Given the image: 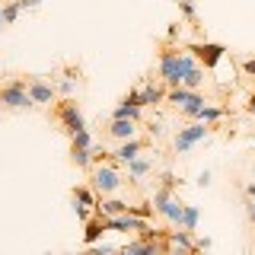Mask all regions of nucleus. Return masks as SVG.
<instances>
[{
  "mask_svg": "<svg viewBox=\"0 0 255 255\" xmlns=\"http://www.w3.org/2000/svg\"><path fill=\"white\" fill-rule=\"evenodd\" d=\"M246 115H255V93L246 99Z\"/></svg>",
  "mask_w": 255,
  "mask_h": 255,
  "instance_id": "36",
  "label": "nucleus"
},
{
  "mask_svg": "<svg viewBox=\"0 0 255 255\" xmlns=\"http://www.w3.org/2000/svg\"><path fill=\"white\" fill-rule=\"evenodd\" d=\"M137 125L140 122H131V118H109V128H106V134L112 140H131V137H137Z\"/></svg>",
  "mask_w": 255,
  "mask_h": 255,
  "instance_id": "12",
  "label": "nucleus"
},
{
  "mask_svg": "<svg viewBox=\"0 0 255 255\" xmlns=\"http://www.w3.org/2000/svg\"><path fill=\"white\" fill-rule=\"evenodd\" d=\"M6 26V19H3V6H0V29H3Z\"/></svg>",
  "mask_w": 255,
  "mask_h": 255,
  "instance_id": "39",
  "label": "nucleus"
},
{
  "mask_svg": "<svg viewBox=\"0 0 255 255\" xmlns=\"http://www.w3.org/2000/svg\"><path fill=\"white\" fill-rule=\"evenodd\" d=\"M230 112L223 109V106H211V102H207V106L201 109V115H198V122H207V125H217V122H223V118H227Z\"/></svg>",
  "mask_w": 255,
  "mask_h": 255,
  "instance_id": "21",
  "label": "nucleus"
},
{
  "mask_svg": "<svg viewBox=\"0 0 255 255\" xmlns=\"http://www.w3.org/2000/svg\"><path fill=\"white\" fill-rule=\"evenodd\" d=\"M115 255H128V252H122V249H118V252H115Z\"/></svg>",
  "mask_w": 255,
  "mask_h": 255,
  "instance_id": "41",
  "label": "nucleus"
},
{
  "mask_svg": "<svg viewBox=\"0 0 255 255\" xmlns=\"http://www.w3.org/2000/svg\"><path fill=\"white\" fill-rule=\"evenodd\" d=\"M166 255H195V252H188L185 246H175V243H169V246H166Z\"/></svg>",
  "mask_w": 255,
  "mask_h": 255,
  "instance_id": "31",
  "label": "nucleus"
},
{
  "mask_svg": "<svg viewBox=\"0 0 255 255\" xmlns=\"http://www.w3.org/2000/svg\"><path fill=\"white\" fill-rule=\"evenodd\" d=\"M19 6H22V10H38L42 0H19Z\"/></svg>",
  "mask_w": 255,
  "mask_h": 255,
  "instance_id": "34",
  "label": "nucleus"
},
{
  "mask_svg": "<svg viewBox=\"0 0 255 255\" xmlns=\"http://www.w3.org/2000/svg\"><path fill=\"white\" fill-rule=\"evenodd\" d=\"M159 185H166V188H175V185H179V179H175L172 172H163V175H159Z\"/></svg>",
  "mask_w": 255,
  "mask_h": 255,
  "instance_id": "32",
  "label": "nucleus"
},
{
  "mask_svg": "<svg viewBox=\"0 0 255 255\" xmlns=\"http://www.w3.org/2000/svg\"><path fill=\"white\" fill-rule=\"evenodd\" d=\"M90 185H93V191L99 198L115 195V191L125 185V179H122V172H118V163H115V159H109V163H93L90 166Z\"/></svg>",
  "mask_w": 255,
  "mask_h": 255,
  "instance_id": "2",
  "label": "nucleus"
},
{
  "mask_svg": "<svg viewBox=\"0 0 255 255\" xmlns=\"http://www.w3.org/2000/svg\"><path fill=\"white\" fill-rule=\"evenodd\" d=\"M185 51L195 54L204 70H214L223 58H227V48H223L220 42H191V45H185Z\"/></svg>",
  "mask_w": 255,
  "mask_h": 255,
  "instance_id": "7",
  "label": "nucleus"
},
{
  "mask_svg": "<svg viewBox=\"0 0 255 255\" xmlns=\"http://www.w3.org/2000/svg\"><path fill=\"white\" fill-rule=\"evenodd\" d=\"M26 86H29V96H32L35 106H54V99H58L54 83H48V80H42V77H29Z\"/></svg>",
  "mask_w": 255,
  "mask_h": 255,
  "instance_id": "11",
  "label": "nucleus"
},
{
  "mask_svg": "<svg viewBox=\"0 0 255 255\" xmlns=\"http://www.w3.org/2000/svg\"><path fill=\"white\" fill-rule=\"evenodd\" d=\"M19 10H22L19 0H6V3H3V19H6V26H13V22L19 19Z\"/></svg>",
  "mask_w": 255,
  "mask_h": 255,
  "instance_id": "24",
  "label": "nucleus"
},
{
  "mask_svg": "<svg viewBox=\"0 0 255 255\" xmlns=\"http://www.w3.org/2000/svg\"><path fill=\"white\" fill-rule=\"evenodd\" d=\"M150 147V140H143V137H131V140H122L115 150H112V159H115L118 166H128L131 159H137L143 150Z\"/></svg>",
  "mask_w": 255,
  "mask_h": 255,
  "instance_id": "10",
  "label": "nucleus"
},
{
  "mask_svg": "<svg viewBox=\"0 0 255 255\" xmlns=\"http://www.w3.org/2000/svg\"><path fill=\"white\" fill-rule=\"evenodd\" d=\"M166 246H169V239H143V236H134L128 246H122V252H128V255H166Z\"/></svg>",
  "mask_w": 255,
  "mask_h": 255,
  "instance_id": "9",
  "label": "nucleus"
},
{
  "mask_svg": "<svg viewBox=\"0 0 255 255\" xmlns=\"http://www.w3.org/2000/svg\"><path fill=\"white\" fill-rule=\"evenodd\" d=\"M198 223H201V211H198V204H185V211H182V230H191V233H195Z\"/></svg>",
  "mask_w": 255,
  "mask_h": 255,
  "instance_id": "22",
  "label": "nucleus"
},
{
  "mask_svg": "<svg viewBox=\"0 0 255 255\" xmlns=\"http://www.w3.org/2000/svg\"><path fill=\"white\" fill-rule=\"evenodd\" d=\"M112 118H131V122H143V109L140 106H131V102H118L112 109Z\"/></svg>",
  "mask_w": 255,
  "mask_h": 255,
  "instance_id": "19",
  "label": "nucleus"
},
{
  "mask_svg": "<svg viewBox=\"0 0 255 255\" xmlns=\"http://www.w3.org/2000/svg\"><path fill=\"white\" fill-rule=\"evenodd\" d=\"M3 112H6V109H3V102H0V118H3Z\"/></svg>",
  "mask_w": 255,
  "mask_h": 255,
  "instance_id": "40",
  "label": "nucleus"
},
{
  "mask_svg": "<svg viewBox=\"0 0 255 255\" xmlns=\"http://www.w3.org/2000/svg\"><path fill=\"white\" fill-rule=\"evenodd\" d=\"M93 147H96V143H93ZM93 147H70V163H74L77 169L90 172V166H93Z\"/></svg>",
  "mask_w": 255,
  "mask_h": 255,
  "instance_id": "18",
  "label": "nucleus"
},
{
  "mask_svg": "<svg viewBox=\"0 0 255 255\" xmlns=\"http://www.w3.org/2000/svg\"><path fill=\"white\" fill-rule=\"evenodd\" d=\"M147 131H150V137H166V125L163 122H147Z\"/></svg>",
  "mask_w": 255,
  "mask_h": 255,
  "instance_id": "29",
  "label": "nucleus"
},
{
  "mask_svg": "<svg viewBox=\"0 0 255 255\" xmlns=\"http://www.w3.org/2000/svg\"><path fill=\"white\" fill-rule=\"evenodd\" d=\"M153 211L156 217H163L169 227H182V211H185V201H179L175 188H166V185H156L153 188Z\"/></svg>",
  "mask_w": 255,
  "mask_h": 255,
  "instance_id": "3",
  "label": "nucleus"
},
{
  "mask_svg": "<svg viewBox=\"0 0 255 255\" xmlns=\"http://www.w3.org/2000/svg\"><path fill=\"white\" fill-rule=\"evenodd\" d=\"M172 3H182V0H172Z\"/></svg>",
  "mask_w": 255,
  "mask_h": 255,
  "instance_id": "42",
  "label": "nucleus"
},
{
  "mask_svg": "<svg viewBox=\"0 0 255 255\" xmlns=\"http://www.w3.org/2000/svg\"><path fill=\"white\" fill-rule=\"evenodd\" d=\"M214 128H217V125H207V122H188L185 128H179V131L172 134V150H175L179 156H188L191 150H195L198 143H201L207 134L214 131Z\"/></svg>",
  "mask_w": 255,
  "mask_h": 255,
  "instance_id": "4",
  "label": "nucleus"
},
{
  "mask_svg": "<svg viewBox=\"0 0 255 255\" xmlns=\"http://www.w3.org/2000/svg\"><path fill=\"white\" fill-rule=\"evenodd\" d=\"M70 147H93V134H90V128L77 131L74 137H70Z\"/></svg>",
  "mask_w": 255,
  "mask_h": 255,
  "instance_id": "26",
  "label": "nucleus"
},
{
  "mask_svg": "<svg viewBox=\"0 0 255 255\" xmlns=\"http://www.w3.org/2000/svg\"><path fill=\"white\" fill-rule=\"evenodd\" d=\"M70 198H74L77 204H86V207H99V195L93 191V185H74V191H70Z\"/></svg>",
  "mask_w": 255,
  "mask_h": 255,
  "instance_id": "17",
  "label": "nucleus"
},
{
  "mask_svg": "<svg viewBox=\"0 0 255 255\" xmlns=\"http://www.w3.org/2000/svg\"><path fill=\"white\" fill-rule=\"evenodd\" d=\"M0 102H3L6 112H29V109H35V102H32L29 86H26V80H22V77L0 83Z\"/></svg>",
  "mask_w": 255,
  "mask_h": 255,
  "instance_id": "5",
  "label": "nucleus"
},
{
  "mask_svg": "<svg viewBox=\"0 0 255 255\" xmlns=\"http://www.w3.org/2000/svg\"><path fill=\"white\" fill-rule=\"evenodd\" d=\"M198 61L191 51H185V48H163L159 51V64H156V74H159V80H163L166 86H182L185 83V77L191 74V70L198 67Z\"/></svg>",
  "mask_w": 255,
  "mask_h": 255,
  "instance_id": "1",
  "label": "nucleus"
},
{
  "mask_svg": "<svg viewBox=\"0 0 255 255\" xmlns=\"http://www.w3.org/2000/svg\"><path fill=\"white\" fill-rule=\"evenodd\" d=\"M239 70H243L246 77H255V54H252V58H243V61H239Z\"/></svg>",
  "mask_w": 255,
  "mask_h": 255,
  "instance_id": "30",
  "label": "nucleus"
},
{
  "mask_svg": "<svg viewBox=\"0 0 255 255\" xmlns=\"http://www.w3.org/2000/svg\"><path fill=\"white\" fill-rule=\"evenodd\" d=\"M191 93H195V90H188V86H169V90H166V102H169L172 109H182L188 102Z\"/></svg>",
  "mask_w": 255,
  "mask_h": 255,
  "instance_id": "20",
  "label": "nucleus"
},
{
  "mask_svg": "<svg viewBox=\"0 0 255 255\" xmlns=\"http://www.w3.org/2000/svg\"><path fill=\"white\" fill-rule=\"evenodd\" d=\"M211 246H214L211 236H198V252H211Z\"/></svg>",
  "mask_w": 255,
  "mask_h": 255,
  "instance_id": "33",
  "label": "nucleus"
},
{
  "mask_svg": "<svg viewBox=\"0 0 255 255\" xmlns=\"http://www.w3.org/2000/svg\"><path fill=\"white\" fill-rule=\"evenodd\" d=\"M201 83H204V67L198 64V67L185 77V83H182V86H188V90H201Z\"/></svg>",
  "mask_w": 255,
  "mask_h": 255,
  "instance_id": "25",
  "label": "nucleus"
},
{
  "mask_svg": "<svg viewBox=\"0 0 255 255\" xmlns=\"http://www.w3.org/2000/svg\"><path fill=\"white\" fill-rule=\"evenodd\" d=\"M166 83H153V77H147V83L137 86V106L140 109H156L166 102Z\"/></svg>",
  "mask_w": 255,
  "mask_h": 255,
  "instance_id": "8",
  "label": "nucleus"
},
{
  "mask_svg": "<svg viewBox=\"0 0 255 255\" xmlns=\"http://www.w3.org/2000/svg\"><path fill=\"white\" fill-rule=\"evenodd\" d=\"M115 252H118L115 246L102 243V239H99V243H96V246H86V255H115Z\"/></svg>",
  "mask_w": 255,
  "mask_h": 255,
  "instance_id": "27",
  "label": "nucleus"
},
{
  "mask_svg": "<svg viewBox=\"0 0 255 255\" xmlns=\"http://www.w3.org/2000/svg\"><path fill=\"white\" fill-rule=\"evenodd\" d=\"M246 195H249V198H255V182H249V185H246Z\"/></svg>",
  "mask_w": 255,
  "mask_h": 255,
  "instance_id": "38",
  "label": "nucleus"
},
{
  "mask_svg": "<svg viewBox=\"0 0 255 255\" xmlns=\"http://www.w3.org/2000/svg\"><path fill=\"white\" fill-rule=\"evenodd\" d=\"M128 204H131V201L109 195V198H99V207H96V211H99L102 217H118V214H128Z\"/></svg>",
  "mask_w": 255,
  "mask_h": 255,
  "instance_id": "16",
  "label": "nucleus"
},
{
  "mask_svg": "<svg viewBox=\"0 0 255 255\" xmlns=\"http://www.w3.org/2000/svg\"><path fill=\"white\" fill-rule=\"evenodd\" d=\"M249 220L255 223V198H249Z\"/></svg>",
  "mask_w": 255,
  "mask_h": 255,
  "instance_id": "37",
  "label": "nucleus"
},
{
  "mask_svg": "<svg viewBox=\"0 0 255 255\" xmlns=\"http://www.w3.org/2000/svg\"><path fill=\"white\" fill-rule=\"evenodd\" d=\"M102 233H109V223H106V217H102L99 211H96L93 217L83 223V243L86 246H96L102 239Z\"/></svg>",
  "mask_w": 255,
  "mask_h": 255,
  "instance_id": "14",
  "label": "nucleus"
},
{
  "mask_svg": "<svg viewBox=\"0 0 255 255\" xmlns=\"http://www.w3.org/2000/svg\"><path fill=\"white\" fill-rule=\"evenodd\" d=\"M204 106H207V96H204L201 90H195V93L188 96V102L179 109V115H182V118H188V122H198V115H201V109H204Z\"/></svg>",
  "mask_w": 255,
  "mask_h": 255,
  "instance_id": "15",
  "label": "nucleus"
},
{
  "mask_svg": "<svg viewBox=\"0 0 255 255\" xmlns=\"http://www.w3.org/2000/svg\"><path fill=\"white\" fill-rule=\"evenodd\" d=\"M252 143H255V140H252Z\"/></svg>",
  "mask_w": 255,
  "mask_h": 255,
  "instance_id": "43",
  "label": "nucleus"
},
{
  "mask_svg": "<svg viewBox=\"0 0 255 255\" xmlns=\"http://www.w3.org/2000/svg\"><path fill=\"white\" fill-rule=\"evenodd\" d=\"M54 118H58L61 131L67 134V137H74L77 131H83V128H86V118H83V112H80V102L74 99V96H70V99L54 102Z\"/></svg>",
  "mask_w": 255,
  "mask_h": 255,
  "instance_id": "6",
  "label": "nucleus"
},
{
  "mask_svg": "<svg viewBox=\"0 0 255 255\" xmlns=\"http://www.w3.org/2000/svg\"><path fill=\"white\" fill-rule=\"evenodd\" d=\"M125 169H128V182H131V185H137L140 179H147V175L156 169V159L153 156H137V159H131Z\"/></svg>",
  "mask_w": 255,
  "mask_h": 255,
  "instance_id": "13",
  "label": "nucleus"
},
{
  "mask_svg": "<svg viewBox=\"0 0 255 255\" xmlns=\"http://www.w3.org/2000/svg\"><path fill=\"white\" fill-rule=\"evenodd\" d=\"M179 10H182V16H185L188 22H198V6H195V0H182Z\"/></svg>",
  "mask_w": 255,
  "mask_h": 255,
  "instance_id": "28",
  "label": "nucleus"
},
{
  "mask_svg": "<svg viewBox=\"0 0 255 255\" xmlns=\"http://www.w3.org/2000/svg\"><path fill=\"white\" fill-rule=\"evenodd\" d=\"M198 185H201V188H207V185H211V172H201V175H198Z\"/></svg>",
  "mask_w": 255,
  "mask_h": 255,
  "instance_id": "35",
  "label": "nucleus"
},
{
  "mask_svg": "<svg viewBox=\"0 0 255 255\" xmlns=\"http://www.w3.org/2000/svg\"><path fill=\"white\" fill-rule=\"evenodd\" d=\"M128 214H134V217H143V220H153V201H134L128 204Z\"/></svg>",
  "mask_w": 255,
  "mask_h": 255,
  "instance_id": "23",
  "label": "nucleus"
}]
</instances>
